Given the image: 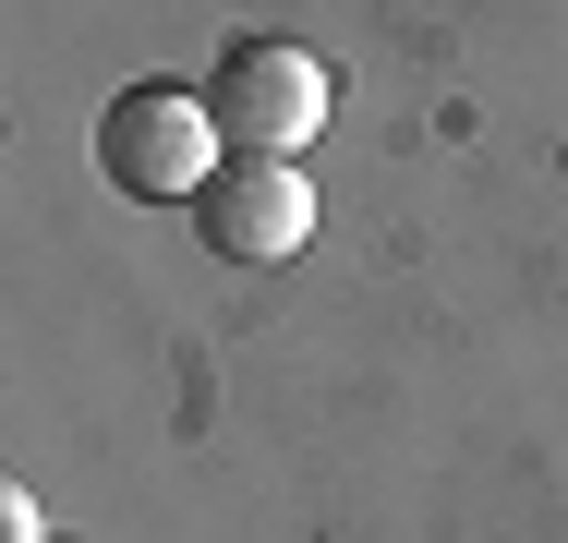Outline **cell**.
Wrapping results in <instances>:
<instances>
[{"instance_id": "obj_1", "label": "cell", "mask_w": 568, "mask_h": 543, "mask_svg": "<svg viewBox=\"0 0 568 543\" xmlns=\"http://www.w3.org/2000/svg\"><path fill=\"white\" fill-rule=\"evenodd\" d=\"M219 121H206V85H121L98 109V170H110V194L133 206H194L206 182H219Z\"/></svg>"}, {"instance_id": "obj_2", "label": "cell", "mask_w": 568, "mask_h": 543, "mask_svg": "<svg viewBox=\"0 0 568 543\" xmlns=\"http://www.w3.org/2000/svg\"><path fill=\"white\" fill-rule=\"evenodd\" d=\"M327 61L303 37H230L219 73H206V121H219L230 157H303L327 133Z\"/></svg>"}, {"instance_id": "obj_3", "label": "cell", "mask_w": 568, "mask_h": 543, "mask_svg": "<svg viewBox=\"0 0 568 543\" xmlns=\"http://www.w3.org/2000/svg\"><path fill=\"white\" fill-rule=\"evenodd\" d=\"M194 242L219 266H291L315 242V182L303 157H219V182L194 194Z\"/></svg>"}, {"instance_id": "obj_4", "label": "cell", "mask_w": 568, "mask_h": 543, "mask_svg": "<svg viewBox=\"0 0 568 543\" xmlns=\"http://www.w3.org/2000/svg\"><path fill=\"white\" fill-rule=\"evenodd\" d=\"M0 543H49V532H37V495H24V483L0 495Z\"/></svg>"}]
</instances>
